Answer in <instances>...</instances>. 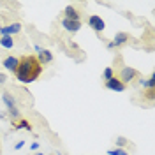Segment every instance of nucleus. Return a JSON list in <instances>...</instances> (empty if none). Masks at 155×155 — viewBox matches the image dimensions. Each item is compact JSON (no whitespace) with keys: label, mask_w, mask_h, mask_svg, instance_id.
<instances>
[{"label":"nucleus","mask_w":155,"mask_h":155,"mask_svg":"<svg viewBox=\"0 0 155 155\" xmlns=\"http://www.w3.org/2000/svg\"><path fill=\"white\" fill-rule=\"evenodd\" d=\"M62 27H64V28L67 30V32H72V34H74V32H78V30L81 28V21H74V19H62Z\"/></svg>","instance_id":"1a4fd4ad"},{"label":"nucleus","mask_w":155,"mask_h":155,"mask_svg":"<svg viewBox=\"0 0 155 155\" xmlns=\"http://www.w3.org/2000/svg\"><path fill=\"white\" fill-rule=\"evenodd\" d=\"M127 41H129V34H125V32H118L115 35V39H113V42H109L107 44V48H118V46H124V44H127Z\"/></svg>","instance_id":"39448f33"},{"label":"nucleus","mask_w":155,"mask_h":155,"mask_svg":"<svg viewBox=\"0 0 155 155\" xmlns=\"http://www.w3.org/2000/svg\"><path fill=\"white\" fill-rule=\"evenodd\" d=\"M42 72V65L39 64L35 55H23L19 57V64L16 69V78L21 83H34Z\"/></svg>","instance_id":"f257e3e1"},{"label":"nucleus","mask_w":155,"mask_h":155,"mask_svg":"<svg viewBox=\"0 0 155 155\" xmlns=\"http://www.w3.org/2000/svg\"><path fill=\"white\" fill-rule=\"evenodd\" d=\"M106 88L115 90V92H124V90H125V85H124V83H122L116 76H113L111 79H107V81H106Z\"/></svg>","instance_id":"6e6552de"},{"label":"nucleus","mask_w":155,"mask_h":155,"mask_svg":"<svg viewBox=\"0 0 155 155\" xmlns=\"http://www.w3.org/2000/svg\"><path fill=\"white\" fill-rule=\"evenodd\" d=\"M111 78H113V69L111 67H106V71H104V79H111Z\"/></svg>","instance_id":"dca6fc26"},{"label":"nucleus","mask_w":155,"mask_h":155,"mask_svg":"<svg viewBox=\"0 0 155 155\" xmlns=\"http://www.w3.org/2000/svg\"><path fill=\"white\" fill-rule=\"evenodd\" d=\"M0 44H2L4 48H7V49H11L12 46H14V42H12V37H11V35H2V37H0Z\"/></svg>","instance_id":"ddd939ff"},{"label":"nucleus","mask_w":155,"mask_h":155,"mask_svg":"<svg viewBox=\"0 0 155 155\" xmlns=\"http://www.w3.org/2000/svg\"><path fill=\"white\" fill-rule=\"evenodd\" d=\"M64 12H65V19H74V21H79V12H78L72 5H67Z\"/></svg>","instance_id":"9b49d317"},{"label":"nucleus","mask_w":155,"mask_h":155,"mask_svg":"<svg viewBox=\"0 0 155 155\" xmlns=\"http://www.w3.org/2000/svg\"><path fill=\"white\" fill-rule=\"evenodd\" d=\"M107 155H127V152L124 148H111L107 150Z\"/></svg>","instance_id":"2eb2a0df"},{"label":"nucleus","mask_w":155,"mask_h":155,"mask_svg":"<svg viewBox=\"0 0 155 155\" xmlns=\"http://www.w3.org/2000/svg\"><path fill=\"white\" fill-rule=\"evenodd\" d=\"M18 64H19V58L14 57V55H9V57L4 58V67L7 69L9 72H16V69H18Z\"/></svg>","instance_id":"423d86ee"},{"label":"nucleus","mask_w":155,"mask_h":155,"mask_svg":"<svg viewBox=\"0 0 155 155\" xmlns=\"http://www.w3.org/2000/svg\"><path fill=\"white\" fill-rule=\"evenodd\" d=\"M2 101H4V104L7 107V111L11 113V116H12V118H19V111H18V107H16L14 97L11 95L9 92H4V94H2Z\"/></svg>","instance_id":"7ed1b4c3"},{"label":"nucleus","mask_w":155,"mask_h":155,"mask_svg":"<svg viewBox=\"0 0 155 155\" xmlns=\"http://www.w3.org/2000/svg\"><path fill=\"white\" fill-rule=\"evenodd\" d=\"M5 81V74H0V83H4Z\"/></svg>","instance_id":"6ab92c4d"},{"label":"nucleus","mask_w":155,"mask_h":155,"mask_svg":"<svg viewBox=\"0 0 155 155\" xmlns=\"http://www.w3.org/2000/svg\"><path fill=\"white\" fill-rule=\"evenodd\" d=\"M141 83H143V88L150 92V90H153V87H155V76L152 74V76L148 78V79H143Z\"/></svg>","instance_id":"f8f14e48"},{"label":"nucleus","mask_w":155,"mask_h":155,"mask_svg":"<svg viewBox=\"0 0 155 155\" xmlns=\"http://www.w3.org/2000/svg\"><path fill=\"white\" fill-rule=\"evenodd\" d=\"M88 25L95 30V32H102V30L106 28L104 19L101 18V16H95V14H94V16H90V19H88Z\"/></svg>","instance_id":"0eeeda50"},{"label":"nucleus","mask_w":155,"mask_h":155,"mask_svg":"<svg viewBox=\"0 0 155 155\" xmlns=\"http://www.w3.org/2000/svg\"><path fill=\"white\" fill-rule=\"evenodd\" d=\"M23 145H25V141H18V143H16V146H14V148H16V150H19V148H23Z\"/></svg>","instance_id":"a211bd4d"},{"label":"nucleus","mask_w":155,"mask_h":155,"mask_svg":"<svg viewBox=\"0 0 155 155\" xmlns=\"http://www.w3.org/2000/svg\"><path fill=\"white\" fill-rule=\"evenodd\" d=\"M35 49H37V53H39L37 60H39V64H41L42 67L53 62V55H51V51H49V49H42V48H39V46Z\"/></svg>","instance_id":"20e7f679"},{"label":"nucleus","mask_w":155,"mask_h":155,"mask_svg":"<svg viewBox=\"0 0 155 155\" xmlns=\"http://www.w3.org/2000/svg\"><path fill=\"white\" fill-rule=\"evenodd\" d=\"M14 129H16V130H19V129L32 130V125H30V122H27V120H19V124H18V125H14Z\"/></svg>","instance_id":"4468645a"},{"label":"nucleus","mask_w":155,"mask_h":155,"mask_svg":"<svg viewBox=\"0 0 155 155\" xmlns=\"http://www.w3.org/2000/svg\"><path fill=\"white\" fill-rule=\"evenodd\" d=\"M136 78H139V72H137V69L134 67H124L122 71H120V76H118V79L124 83L127 87V83H132Z\"/></svg>","instance_id":"f03ea898"},{"label":"nucleus","mask_w":155,"mask_h":155,"mask_svg":"<svg viewBox=\"0 0 155 155\" xmlns=\"http://www.w3.org/2000/svg\"><path fill=\"white\" fill-rule=\"evenodd\" d=\"M35 155H44V153H35Z\"/></svg>","instance_id":"aec40b11"},{"label":"nucleus","mask_w":155,"mask_h":155,"mask_svg":"<svg viewBox=\"0 0 155 155\" xmlns=\"http://www.w3.org/2000/svg\"><path fill=\"white\" fill-rule=\"evenodd\" d=\"M116 145H118V146H125L127 145V139H125V137H118V139H116Z\"/></svg>","instance_id":"f3484780"},{"label":"nucleus","mask_w":155,"mask_h":155,"mask_svg":"<svg viewBox=\"0 0 155 155\" xmlns=\"http://www.w3.org/2000/svg\"><path fill=\"white\" fill-rule=\"evenodd\" d=\"M0 155H2V153H0Z\"/></svg>","instance_id":"412c9836"},{"label":"nucleus","mask_w":155,"mask_h":155,"mask_svg":"<svg viewBox=\"0 0 155 155\" xmlns=\"http://www.w3.org/2000/svg\"><path fill=\"white\" fill-rule=\"evenodd\" d=\"M21 32V25L19 23H11L9 27H0V35H12Z\"/></svg>","instance_id":"9d476101"}]
</instances>
